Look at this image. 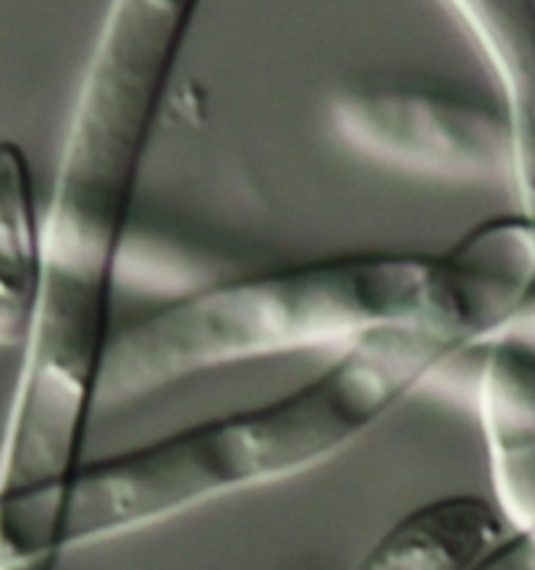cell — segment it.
Wrapping results in <instances>:
<instances>
[{"label":"cell","mask_w":535,"mask_h":570,"mask_svg":"<svg viewBox=\"0 0 535 570\" xmlns=\"http://www.w3.org/2000/svg\"><path fill=\"white\" fill-rule=\"evenodd\" d=\"M507 531L494 502L473 494L442 497L388 525L355 570H470Z\"/></svg>","instance_id":"52a82bcc"},{"label":"cell","mask_w":535,"mask_h":570,"mask_svg":"<svg viewBox=\"0 0 535 570\" xmlns=\"http://www.w3.org/2000/svg\"><path fill=\"white\" fill-rule=\"evenodd\" d=\"M478 419L496 510L535 539V342L502 334L478 350Z\"/></svg>","instance_id":"5b68a950"},{"label":"cell","mask_w":535,"mask_h":570,"mask_svg":"<svg viewBox=\"0 0 535 570\" xmlns=\"http://www.w3.org/2000/svg\"><path fill=\"white\" fill-rule=\"evenodd\" d=\"M195 11L119 0L102 19L42 214V295L0 426V497L56 487L85 463L145 158Z\"/></svg>","instance_id":"6da1fadb"},{"label":"cell","mask_w":535,"mask_h":570,"mask_svg":"<svg viewBox=\"0 0 535 570\" xmlns=\"http://www.w3.org/2000/svg\"><path fill=\"white\" fill-rule=\"evenodd\" d=\"M328 127L370 164L446 185L509 181L502 106L405 85L347 87L328 100Z\"/></svg>","instance_id":"277c9868"},{"label":"cell","mask_w":535,"mask_h":570,"mask_svg":"<svg viewBox=\"0 0 535 570\" xmlns=\"http://www.w3.org/2000/svg\"><path fill=\"white\" fill-rule=\"evenodd\" d=\"M442 326L475 350L446 255L360 250L224 276L113 334L98 407L123 405L221 365Z\"/></svg>","instance_id":"3957f363"},{"label":"cell","mask_w":535,"mask_h":570,"mask_svg":"<svg viewBox=\"0 0 535 570\" xmlns=\"http://www.w3.org/2000/svg\"><path fill=\"white\" fill-rule=\"evenodd\" d=\"M470 345L442 326L351 342L281 397L85 460L69 479L0 500V560L40 562L328 463Z\"/></svg>","instance_id":"7a4b0ae2"},{"label":"cell","mask_w":535,"mask_h":570,"mask_svg":"<svg viewBox=\"0 0 535 570\" xmlns=\"http://www.w3.org/2000/svg\"><path fill=\"white\" fill-rule=\"evenodd\" d=\"M449 9L496 77L517 216L535 232V0H457ZM523 313L535 321V295Z\"/></svg>","instance_id":"8992f818"},{"label":"cell","mask_w":535,"mask_h":570,"mask_svg":"<svg viewBox=\"0 0 535 570\" xmlns=\"http://www.w3.org/2000/svg\"><path fill=\"white\" fill-rule=\"evenodd\" d=\"M42 214L24 148L0 140V347L27 345L42 295Z\"/></svg>","instance_id":"ba28073f"},{"label":"cell","mask_w":535,"mask_h":570,"mask_svg":"<svg viewBox=\"0 0 535 570\" xmlns=\"http://www.w3.org/2000/svg\"><path fill=\"white\" fill-rule=\"evenodd\" d=\"M221 263L202 247H189L181 239H168L164 234H145L131 226L121 255L119 289L150 292L171 299L187 297L192 292L224 279Z\"/></svg>","instance_id":"9c48e42d"},{"label":"cell","mask_w":535,"mask_h":570,"mask_svg":"<svg viewBox=\"0 0 535 570\" xmlns=\"http://www.w3.org/2000/svg\"><path fill=\"white\" fill-rule=\"evenodd\" d=\"M470 570H535V539L523 531H507Z\"/></svg>","instance_id":"30bf717a"}]
</instances>
